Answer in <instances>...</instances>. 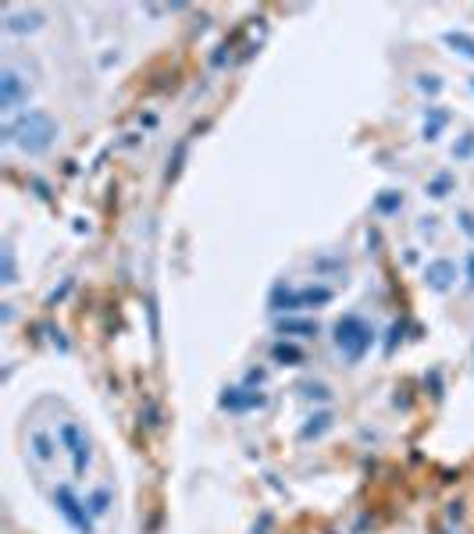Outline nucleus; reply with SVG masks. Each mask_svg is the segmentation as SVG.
<instances>
[{
  "instance_id": "nucleus-1",
  "label": "nucleus",
  "mask_w": 474,
  "mask_h": 534,
  "mask_svg": "<svg viewBox=\"0 0 474 534\" xmlns=\"http://www.w3.org/2000/svg\"><path fill=\"white\" fill-rule=\"evenodd\" d=\"M371 342H375V332H371V324L364 321V317H357V314H346L339 324H336V349L349 360V363H357L367 349H371Z\"/></svg>"
},
{
  "instance_id": "nucleus-2",
  "label": "nucleus",
  "mask_w": 474,
  "mask_h": 534,
  "mask_svg": "<svg viewBox=\"0 0 474 534\" xmlns=\"http://www.w3.org/2000/svg\"><path fill=\"white\" fill-rule=\"evenodd\" d=\"M57 129L47 114H29L18 129H8V142H18L25 153H43L50 142H54Z\"/></svg>"
},
{
  "instance_id": "nucleus-3",
  "label": "nucleus",
  "mask_w": 474,
  "mask_h": 534,
  "mask_svg": "<svg viewBox=\"0 0 474 534\" xmlns=\"http://www.w3.org/2000/svg\"><path fill=\"white\" fill-rule=\"evenodd\" d=\"M57 509L65 513V520L72 524V527H79L82 534H90L93 531V524H90V517H86V506H82L75 495H72V488H57Z\"/></svg>"
},
{
  "instance_id": "nucleus-4",
  "label": "nucleus",
  "mask_w": 474,
  "mask_h": 534,
  "mask_svg": "<svg viewBox=\"0 0 474 534\" xmlns=\"http://www.w3.org/2000/svg\"><path fill=\"white\" fill-rule=\"evenodd\" d=\"M61 442H65L68 453L75 456V474H82V470L90 467V442L82 438V431L75 424H61Z\"/></svg>"
},
{
  "instance_id": "nucleus-5",
  "label": "nucleus",
  "mask_w": 474,
  "mask_h": 534,
  "mask_svg": "<svg viewBox=\"0 0 474 534\" xmlns=\"http://www.w3.org/2000/svg\"><path fill=\"white\" fill-rule=\"evenodd\" d=\"M0 86H4V111H14V107H18V100L29 96V89L22 86V82H18L14 68H4V78H0Z\"/></svg>"
},
{
  "instance_id": "nucleus-6",
  "label": "nucleus",
  "mask_w": 474,
  "mask_h": 534,
  "mask_svg": "<svg viewBox=\"0 0 474 534\" xmlns=\"http://www.w3.org/2000/svg\"><path fill=\"white\" fill-rule=\"evenodd\" d=\"M453 275H457V271H453V264L449 260H439V264H431L428 267V281H431V289H449V278Z\"/></svg>"
},
{
  "instance_id": "nucleus-7",
  "label": "nucleus",
  "mask_w": 474,
  "mask_h": 534,
  "mask_svg": "<svg viewBox=\"0 0 474 534\" xmlns=\"http://www.w3.org/2000/svg\"><path fill=\"white\" fill-rule=\"evenodd\" d=\"M32 453H36L39 463H50V460H54V445H50V438H47V435H32Z\"/></svg>"
},
{
  "instance_id": "nucleus-8",
  "label": "nucleus",
  "mask_w": 474,
  "mask_h": 534,
  "mask_svg": "<svg viewBox=\"0 0 474 534\" xmlns=\"http://www.w3.org/2000/svg\"><path fill=\"white\" fill-rule=\"evenodd\" d=\"M264 399L260 396H225L221 406H232V409H243V406H260Z\"/></svg>"
},
{
  "instance_id": "nucleus-9",
  "label": "nucleus",
  "mask_w": 474,
  "mask_h": 534,
  "mask_svg": "<svg viewBox=\"0 0 474 534\" xmlns=\"http://www.w3.org/2000/svg\"><path fill=\"white\" fill-rule=\"evenodd\" d=\"M275 356H278V360H300V353H296L293 345H278V349H275Z\"/></svg>"
},
{
  "instance_id": "nucleus-10",
  "label": "nucleus",
  "mask_w": 474,
  "mask_h": 534,
  "mask_svg": "<svg viewBox=\"0 0 474 534\" xmlns=\"http://www.w3.org/2000/svg\"><path fill=\"white\" fill-rule=\"evenodd\" d=\"M107 509V491H96L93 495V513H104Z\"/></svg>"
}]
</instances>
